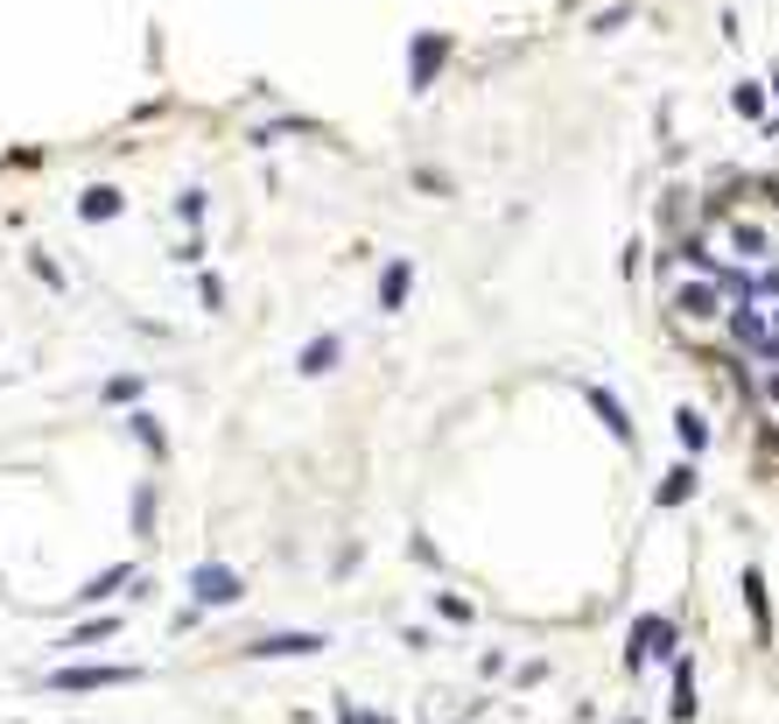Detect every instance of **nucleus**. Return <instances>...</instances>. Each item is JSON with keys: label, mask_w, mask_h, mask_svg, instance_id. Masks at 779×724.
<instances>
[{"label": "nucleus", "mask_w": 779, "mask_h": 724, "mask_svg": "<svg viewBox=\"0 0 779 724\" xmlns=\"http://www.w3.org/2000/svg\"><path fill=\"white\" fill-rule=\"evenodd\" d=\"M661 323L779 479V183L730 176L674 204L653 254Z\"/></svg>", "instance_id": "nucleus-1"}]
</instances>
